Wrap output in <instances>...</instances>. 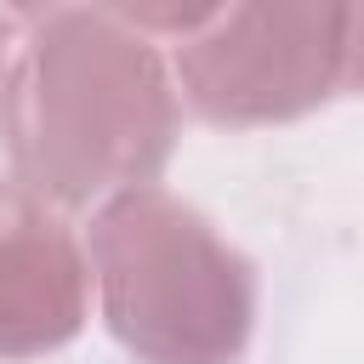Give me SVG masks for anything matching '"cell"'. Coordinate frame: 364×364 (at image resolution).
Returning a JSON list of instances; mask_svg holds the SVG:
<instances>
[{
    "instance_id": "5b68a950",
    "label": "cell",
    "mask_w": 364,
    "mask_h": 364,
    "mask_svg": "<svg viewBox=\"0 0 364 364\" xmlns=\"http://www.w3.org/2000/svg\"><path fill=\"white\" fill-rule=\"evenodd\" d=\"M347 85L364 91V6H347Z\"/></svg>"
},
{
    "instance_id": "3957f363",
    "label": "cell",
    "mask_w": 364,
    "mask_h": 364,
    "mask_svg": "<svg viewBox=\"0 0 364 364\" xmlns=\"http://www.w3.org/2000/svg\"><path fill=\"white\" fill-rule=\"evenodd\" d=\"M171 74L210 125L296 119L347 85V6H216Z\"/></svg>"
},
{
    "instance_id": "277c9868",
    "label": "cell",
    "mask_w": 364,
    "mask_h": 364,
    "mask_svg": "<svg viewBox=\"0 0 364 364\" xmlns=\"http://www.w3.org/2000/svg\"><path fill=\"white\" fill-rule=\"evenodd\" d=\"M91 301V256L17 182H0V358H34L80 336Z\"/></svg>"
},
{
    "instance_id": "7a4b0ae2",
    "label": "cell",
    "mask_w": 364,
    "mask_h": 364,
    "mask_svg": "<svg viewBox=\"0 0 364 364\" xmlns=\"http://www.w3.org/2000/svg\"><path fill=\"white\" fill-rule=\"evenodd\" d=\"M85 256L125 353L142 364H239L256 273L188 199L148 182L97 205Z\"/></svg>"
},
{
    "instance_id": "8992f818",
    "label": "cell",
    "mask_w": 364,
    "mask_h": 364,
    "mask_svg": "<svg viewBox=\"0 0 364 364\" xmlns=\"http://www.w3.org/2000/svg\"><path fill=\"white\" fill-rule=\"evenodd\" d=\"M23 17H11V11H0V91H6V68H11V28H17Z\"/></svg>"
},
{
    "instance_id": "6da1fadb",
    "label": "cell",
    "mask_w": 364,
    "mask_h": 364,
    "mask_svg": "<svg viewBox=\"0 0 364 364\" xmlns=\"http://www.w3.org/2000/svg\"><path fill=\"white\" fill-rule=\"evenodd\" d=\"M176 74L119 6L23 11L0 91L11 182L57 210L148 188L176 148Z\"/></svg>"
}]
</instances>
